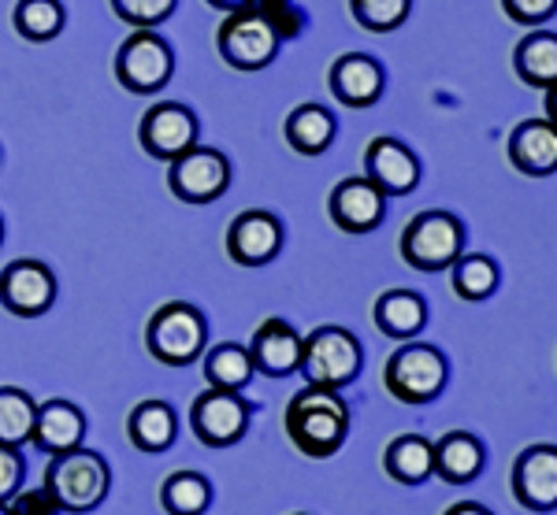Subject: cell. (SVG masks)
<instances>
[{
  "label": "cell",
  "mask_w": 557,
  "mask_h": 515,
  "mask_svg": "<svg viewBox=\"0 0 557 515\" xmlns=\"http://www.w3.org/2000/svg\"><path fill=\"white\" fill-rule=\"evenodd\" d=\"M283 430L301 456L331 460L349 438V404L338 397V390L305 386L286 404Z\"/></svg>",
  "instance_id": "obj_1"
},
{
  "label": "cell",
  "mask_w": 557,
  "mask_h": 515,
  "mask_svg": "<svg viewBox=\"0 0 557 515\" xmlns=\"http://www.w3.org/2000/svg\"><path fill=\"white\" fill-rule=\"evenodd\" d=\"M112 486V472H108V460L94 449H71L49 460V472H45V490L57 497L60 512H94L97 504L108 497Z\"/></svg>",
  "instance_id": "obj_2"
},
{
  "label": "cell",
  "mask_w": 557,
  "mask_h": 515,
  "mask_svg": "<svg viewBox=\"0 0 557 515\" xmlns=\"http://www.w3.org/2000/svg\"><path fill=\"white\" fill-rule=\"evenodd\" d=\"M209 346V323L197 304L168 301L152 312L146 327V349L164 367H190Z\"/></svg>",
  "instance_id": "obj_3"
},
{
  "label": "cell",
  "mask_w": 557,
  "mask_h": 515,
  "mask_svg": "<svg viewBox=\"0 0 557 515\" xmlns=\"http://www.w3.org/2000/svg\"><path fill=\"white\" fill-rule=\"evenodd\" d=\"M450 382V364L428 341H406L383 367V386L401 404H431Z\"/></svg>",
  "instance_id": "obj_4"
},
{
  "label": "cell",
  "mask_w": 557,
  "mask_h": 515,
  "mask_svg": "<svg viewBox=\"0 0 557 515\" xmlns=\"http://www.w3.org/2000/svg\"><path fill=\"white\" fill-rule=\"evenodd\" d=\"M364 349L343 327H320L309 338H301V364L298 372L309 378V386L320 390H343L361 375Z\"/></svg>",
  "instance_id": "obj_5"
},
{
  "label": "cell",
  "mask_w": 557,
  "mask_h": 515,
  "mask_svg": "<svg viewBox=\"0 0 557 515\" xmlns=\"http://www.w3.org/2000/svg\"><path fill=\"white\" fill-rule=\"evenodd\" d=\"M465 252V227L450 212H420L401 230V260L417 271H446Z\"/></svg>",
  "instance_id": "obj_6"
},
{
  "label": "cell",
  "mask_w": 557,
  "mask_h": 515,
  "mask_svg": "<svg viewBox=\"0 0 557 515\" xmlns=\"http://www.w3.org/2000/svg\"><path fill=\"white\" fill-rule=\"evenodd\" d=\"M175 75V52L157 30H134L115 52V78L134 97L160 93Z\"/></svg>",
  "instance_id": "obj_7"
},
{
  "label": "cell",
  "mask_w": 557,
  "mask_h": 515,
  "mask_svg": "<svg viewBox=\"0 0 557 515\" xmlns=\"http://www.w3.org/2000/svg\"><path fill=\"white\" fill-rule=\"evenodd\" d=\"M215 49H220L227 67L253 75V71H264L278 56V38L268 30V23L253 8H238V12L223 15L220 30H215Z\"/></svg>",
  "instance_id": "obj_8"
},
{
  "label": "cell",
  "mask_w": 557,
  "mask_h": 515,
  "mask_svg": "<svg viewBox=\"0 0 557 515\" xmlns=\"http://www.w3.org/2000/svg\"><path fill=\"white\" fill-rule=\"evenodd\" d=\"M231 186V160L220 149H201L194 145L178 160L168 164V189L183 204H212Z\"/></svg>",
  "instance_id": "obj_9"
},
{
  "label": "cell",
  "mask_w": 557,
  "mask_h": 515,
  "mask_svg": "<svg viewBox=\"0 0 557 515\" xmlns=\"http://www.w3.org/2000/svg\"><path fill=\"white\" fill-rule=\"evenodd\" d=\"M249 419H253V409L242 393L205 390L190 404V427L197 441L209 449H227L242 441L249 430Z\"/></svg>",
  "instance_id": "obj_10"
},
{
  "label": "cell",
  "mask_w": 557,
  "mask_h": 515,
  "mask_svg": "<svg viewBox=\"0 0 557 515\" xmlns=\"http://www.w3.org/2000/svg\"><path fill=\"white\" fill-rule=\"evenodd\" d=\"M138 141L152 160L172 164L197 145V115L178 101L152 104L138 123Z\"/></svg>",
  "instance_id": "obj_11"
},
{
  "label": "cell",
  "mask_w": 557,
  "mask_h": 515,
  "mask_svg": "<svg viewBox=\"0 0 557 515\" xmlns=\"http://www.w3.org/2000/svg\"><path fill=\"white\" fill-rule=\"evenodd\" d=\"M57 301V275L41 260H12L0 271V304L20 319H38Z\"/></svg>",
  "instance_id": "obj_12"
},
{
  "label": "cell",
  "mask_w": 557,
  "mask_h": 515,
  "mask_svg": "<svg viewBox=\"0 0 557 515\" xmlns=\"http://www.w3.org/2000/svg\"><path fill=\"white\" fill-rule=\"evenodd\" d=\"M364 178L383 197H409L420 186V160L409 145H401L391 134H380L364 149Z\"/></svg>",
  "instance_id": "obj_13"
},
{
  "label": "cell",
  "mask_w": 557,
  "mask_h": 515,
  "mask_svg": "<svg viewBox=\"0 0 557 515\" xmlns=\"http://www.w3.org/2000/svg\"><path fill=\"white\" fill-rule=\"evenodd\" d=\"M283 249V223L278 215L264 212V208H249L238 212L227 227V256L238 267H264L272 264Z\"/></svg>",
  "instance_id": "obj_14"
},
{
  "label": "cell",
  "mask_w": 557,
  "mask_h": 515,
  "mask_svg": "<svg viewBox=\"0 0 557 515\" xmlns=\"http://www.w3.org/2000/svg\"><path fill=\"white\" fill-rule=\"evenodd\" d=\"M331 223L346 234H372L383 223L386 197L368 178H343L327 197Z\"/></svg>",
  "instance_id": "obj_15"
},
{
  "label": "cell",
  "mask_w": 557,
  "mask_h": 515,
  "mask_svg": "<svg viewBox=\"0 0 557 515\" xmlns=\"http://www.w3.org/2000/svg\"><path fill=\"white\" fill-rule=\"evenodd\" d=\"M513 497L532 512L557 508V449L532 445L513 464Z\"/></svg>",
  "instance_id": "obj_16"
},
{
  "label": "cell",
  "mask_w": 557,
  "mask_h": 515,
  "mask_svg": "<svg viewBox=\"0 0 557 515\" xmlns=\"http://www.w3.org/2000/svg\"><path fill=\"white\" fill-rule=\"evenodd\" d=\"M327 86L331 97L346 108H372L383 97L386 75L380 67V60L364 56V52H346L331 63L327 71Z\"/></svg>",
  "instance_id": "obj_17"
},
{
  "label": "cell",
  "mask_w": 557,
  "mask_h": 515,
  "mask_svg": "<svg viewBox=\"0 0 557 515\" xmlns=\"http://www.w3.org/2000/svg\"><path fill=\"white\" fill-rule=\"evenodd\" d=\"M249 360H253V372L268 378H286L298 372L301 364V334L283 319H264L249 341Z\"/></svg>",
  "instance_id": "obj_18"
},
{
  "label": "cell",
  "mask_w": 557,
  "mask_h": 515,
  "mask_svg": "<svg viewBox=\"0 0 557 515\" xmlns=\"http://www.w3.org/2000/svg\"><path fill=\"white\" fill-rule=\"evenodd\" d=\"M83 438H86V415H83V409H75L71 401H64V397L38 404L30 441L41 449V453H49V456L71 453V449L83 445Z\"/></svg>",
  "instance_id": "obj_19"
},
{
  "label": "cell",
  "mask_w": 557,
  "mask_h": 515,
  "mask_svg": "<svg viewBox=\"0 0 557 515\" xmlns=\"http://www.w3.org/2000/svg\"><path fill=\"white\" fill-rule=\"evenodd\" d=\"M487 453H483V441L469 430H454L446 438H438L431 445V475H438L450 486H469L480 478Z\"/></svg>",
  "instance_id": "obj_20"
},
{
  "label": "cell",
  "mask_w": 557,
  "mask_h": 515,
  "mask_svg": "<svg viewBox=\"0 0 557 515\" xmlns=\"http://www.w3.org/2000/svg\"><path fill=\"white\" fill-rule=\"evenodd\" d=\"M509 164L532 178L557 171V134L550 120H524L509 134Z\"/></svg>",
  "instance_id": "obj_21"
},
{
  "label": "cell",
  "mask_w": 557,
  "mask_h": 515,
  "mask_svg": "<svg viewBox=\"0 0 557 515\" xmlns=\"http://www.w3.org/2000/svg\"><path fill=\"white\" fill-rule=\"evenodd\" d=\"M375 327L394 341H412L428 327V301L412 289H386L375 301Z\"/></svg>",
  "instance_id": "obj_22"
},
{
  "label": "cell",
  "mask_w": 557,
  "mask_h": 515,
  "mask_svg": "<svg viewBox=\"0 0 557 515\" xmlns=\"http://www.w3.org/2000/svg\"><path fill=\"white\" fill-rule=\"evenodd\" d=\"M286 145L301 156H323V152L335 145V134H338V123H335V112L323 104H298L290 115H286Z\"/></svg>",
  "instance_id": "obj_23"
},
{
  "label": "cell",
  "mask_w": 557,
  "mask_h": 515,
  "mask_svg": "<svg viewBox=\"0 0 557 515\" xmlns=\"http://www.w3.org/2000/svg\"><path fill=\"white\" fill-rule=\"evenodd\" d=\"M127 434L141 453H164V449L175 445V434H178L175 409L168 401H141L131 412Z\"/></svg>",
  "instance_id": "obj_24"
},
{
  "label": "cell",
  "mask_w": 557,
  "mask_h": 515,
  "mask_svg": "<svg viewBox=\"0 0 557 515\" xmlns=\"http://www.w3.org/2000/svg\"><path fill=\"white\" fill-rule=\"evenodd\" d=\"M513 67L520 83L535 89H550L557 78V34L554 30H535L517 45Z\"/></svg>",
  "instance_id": "obj_25"
},
{
  "label": "cell",
  "mask_w": 557,
  "mask_h": 515,
  "mask_svg": "<svg viewBox=\"0 0 557 515\" xmlns=\"http://www.w3.org/2000/svg\"><path fill=\"white\" fill-rule=\"evenodd\" d=\"M383 467L394 482L401 486H420L431 478V441L424 434H401L386 445Z\"/></svg>",
  "instance_id": "obj_26"
},
{
  "label": "cell",
  "mask_w": 557,
  "mask_h": 515,
  "mask_svg": "<svg viewBox=\"0 0 557 515\" xmlns=\"http://www.w3.org/2000/svg\"><path fill=\"white\" fill-rule=\"evenodd\" d=\"M253 360H249V349L238 346V341H223L215 346L209 356H205V378H209V390H223V393H242L249 382H253Z\"/></svg>",
  "instance_id": "obj_27"
},
{
  "label": "cell",
  "mask_w": 557,
  "mask_h": 515,
  "mask_svg": "<svg viewBox=\"0 0 557 515\" xmlns=\"http://www.w3.org/2000/svg\"><path fill=\"white\" fill-rule=\"evenodd\" d=\"M12 23H15V30H20V38L45 45L64 34L67 12L60 0H20L12 12Z\"/></svg>",
  "instance_id": "obj_28"
},
{
  "label": "cell",
  "mask_w": 557,
  "mask_h": 515,
  "mask_svg": "<svg viewBox=\"0 0 557 515\" xmlns=\"http://www.w3.org/2000/svg\"><path fill=\"white\" fill-rule=\"evenodd\" d=\"M160 504L172 515H205L212 504V486L197 472H175L160 486Z\"/></svg>",
  "instance_id": "obj_29"
},
{
  "label": "cell",
  "mask_w": 557,
  "mask_h": 515,
  "mask_svg": "<svg viewBox=\"0 0 557 515\" xmlns=\"http://www.w3.org/2000/svg\"><path fill=\"white\" fill-rule=\"evenodd\" d=\"M34 415H38V401L30 393L0 386V445H26L34 434Z\"/></svg>",
  "instance_id": "obj_30"
},
{
  "label": "cell",
  "mask_w": 557,
  "mask_h": 515,
  "mask_svg": "<svg viewBox=\"0 0 557 515\" xmlns=\"http://www.w3.org/2000/svg\"><path fill=\"white\" fill-rule=\"evenodd\" d=\"M498 289V264L483 252H469V256H457L454 264V293L461 301H487Z\"/></svg>",
  "instance_id": "obj_31"
},
{
  "label": "cell",
  "mask_w": 557,
  "mask_h": 515,
  "mask_svg": "<svg viewBox=\"0 0 557 515\" xmlns=\"http://www.w3.org/2000/svg\"><path fill=\"white\" fill-rule=\"evenodd\" d=\"M246 8H253L260 20L268 23V30L275 34L278 45L301 38L305 26H309V15H305V8L298 0H249Z\"/></svg>",
  "instance_id": "obj_32"
},
{
  "label": "cell",
  "mask_w": 557,
  "mask_h": 515,
  "mask_svg": "<svg viewBox=\"0 0 557 515\" xmlns=\"http://www.w3.org/2000/svg\"><path fill=\"white\" fill-rule=\"evenodd\" d=\"M412 0H349L354 20L372 34H391L409 20Z\"/></svg>",
  "instance_id": "obj_33"
},
{
  "label": "cell",
  "mask_w": 557,
  "mask_h": 515,
  "mask_svg": "<svg viewBox=\"0 0 557 515\" xmlns=\"http://www.w3.org/2000/svg\"><path fill=\"white\" fill-rule=\"evenodd\" d=\"M178 0H112V12L134 30H152V26L172 20Z\"/></svg>",
  "instance_id": "obj_34"
},
{
  "label": "cell",
  "mask_w": 557,
  "mask_h": 515,
  "mask_svg": "<svg viewBox=\"0 0 557 515\" xmlns=\"http://www.w3.org/2000/svg\"><path fill=\"white\" fill-rule=\"evenodd\" d=\"M502 12L520 26H543L554 20L557 0H502Z\"/></svg>",
  "instance_id": "obj_35"
},
{
  "label": "cell",
  "mask_w": 557,
  "mask_h": 515,
  "mask_svg": "<svg viewBox=\"0 0 557 515\" xmlns=\"http://www.w3.org/2000/svg\"><path fill=\"white\" fill-rule=\"evenodd\" d=\"M26 475L23 453L12 445H0V504H8L15 493H20V482Z\"/></svg>",
  "instance_id": "obj_36"
},
{
  "label": "cell",
  "mask_w": 557,
  "mask_h": 515,
  "mask_svg": "<svg viewBox=\"0 0 557 515\" xmlns=\"http://www.w3.org/2000/svg\"><path fill=\"white\" fill-rule=\"evenodd\" d=\"M8 515H60V504L45 486H38V490L15 493L12 501H8Z\"/></svg>",
  "instance_id": "obj_37"
},
{
  "label": "cell",
  "mask_w": 557,
  "mask_h": 515,
  "mask_svg": "<svg viewBox=\"0 0 557 515\" xmlns=\"http://www.w3.org/2000/svg\"><path fill=\"white\" fill-rule=\"evenodd\" d=\"M443 515H494V512L483 508V504H475V501H461V504H450Z\"/></svg>",
  "instance_id": "obj_38"
},
{
  "label": "cell",
  "mask_w": 557,
  "mask_h": 515,
  "mask_svg": "<svg viewBox=\"0 0 557 515\" xmlns=\"http://www.w3.org/2000/svg\"><path fill=\"white\" fill-rule=\"evenodd\" d=\"M209 4L215 8V12H223V15H227V12H238V8H246L249 0H209Z\"/></svg>",
  "instance_id": "obj_39"
},
{
  "label": "cell",
  "mask_w": 557,
  "mask_h": 515,
  "mask_svg": "<svg viewBox=\"0 0 557 515\" xmlns=\"http://www.w3.org/2000/svg\"><path fill=\"white\" fill-rule=\"evenodd\" d=\"M0 246H4V219H0Z\"/></svg>",
  "instance_id": "obj_40"
},
{
  "label": "cell",
  "mask_w": 557,
  "mask_h": 515,
  "mask_svg": "<svg viewBox=\"0 0 557 515\" xmlns=\"http://www.w3.org/2000/svg\"><path fill=\"white\" fill-rule=\"evenodd\" d=\"M0 515H8V504H0Z\"/></svg>",
  "instance_id": "obj_41"
},
{
  "label": "cell",
  "mask_w": 557,
  "mask_h": 515,
  "mask_svg": "<svg viewBox=\"0 0 557 515\" xmlns=\"http://www.w3.org/2000/svg\"><path fill=\"white\" fill-rule=\"evenodd\" d=\"M298 515H305V512H298Z\"/></svg>",
  "instance_id": "obj_42"
}]
</instances>
